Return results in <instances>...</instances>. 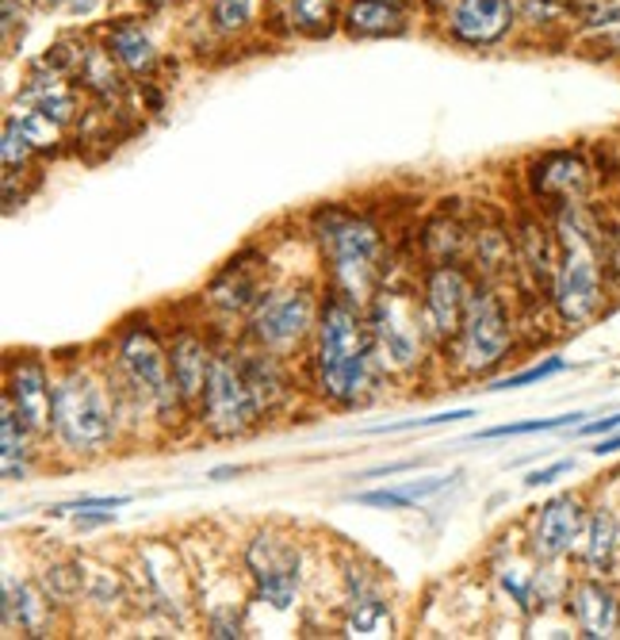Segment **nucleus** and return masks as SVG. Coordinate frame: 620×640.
<instances>
[{"label": "nucleus", "mask_w": 620, "mask_h": 640, "mask_svg": "<svg viewBox=\"0 0 620 640\" xmlns=\"http://www.w3.org/2000/svg\"><path fill=\"white\" fill-rule=\"evenodd\" d=\"M116 368L161 426H168V422L184 419V411H192L184 403L181 388H176L173 368H168V346H161L157 330L150 323H131L119 330Z\"/></svg>", "instance_id": "5"}, {"label": "nucleus", "mask_w": 620, "mask_h": 640, "mask_svg": "<svg viewBox=\"0 0 620 640\" xmlns=\"http://www.w3.org/2000/svg\"><path fill=\"white\" fill-rule=\"evenodd\" d=\"M583 188H586V165L575 154H552L536 170V192H544V196L578 199Z\"/></svg>", "instance_id": "26"}, {"label": "nucleus", "mask_w": 620, "mask_h": 640, "mask_svg": "<svg viewBox=\"0 0 620 640\" xmlns=\"http://www.w3.org/2000/svg\"><path fill=\"white\" fill-rule=\"evenodd\" d=\"M570 468H575V460H555V464H547V468H536L533 476L525 479V487H544V484H552L555 476H567Z\"/></svg>", "instance_id": "40"}, {"label": "nucleus", "mask_w": 620, "mask_h": 640, "mask_svg": "<svg viewBox=\"0 0 620 640\" xmlns=\"http://www.w3.org/2000/svg\"><path fill=\"white\" fill-rule=\"evenodd\" d=\"M613 430H620V411L609 414V419L586 422V426H578V434H583V437H601V434H613Z\"/></svg>", "instance_id": "41"}, {"label": "nucleus", "mask_w": 620, "mask_h": 640, "mask_svg": "<svg viewBox=\"0 0 620 640\" xmlns=\"http://www.w3.org/2000/svg\"><path fill=\"white\" fill-rule=\"evenodd\" d=\"M583 525H586V510L578 495H555V499H547L533 525L536 560L552 564V560L567 556L570 545L578 541V533H583Z\"/></svg>", "instance_id": "13"}, {"label": "nucleus", "mask_w": 620, "mask_h": 640, "mask_svg": "<svg viewBox=\"0 0 620 640\" xmlns=\"http://www.w3.org/2000/svg\"><path fill=\"white\" fill-rule=\"evenodd\" d=\"M365 318L368 334H372L376 361H380L383 372L406 376L422 365L425 346H429L422 300H410L406 292H394V288H380L365 307Z\"/></svg>", "instance_id": "6"}, {"label": "nucleus", "mask_w": 620, "mask_h": 640, "mask_svg": "<svg viewBox=\"0 0 620 640\" xmlns=\"http://www.w3.org/2000/svg\"><path fill=\"white\" fill-rule=\"evenodd\" d=\"M322 303L307 284L269 288L253 311H249L246 334L253 346L272 349L280 357H292L307 338H314Z\"/></svg>", "instance_id": "8"}, {"label": "nucleus", "mask_w": 620, "mask_h": 640, "mask_svg": "<svg viewBox=\"0 0 620 640\" xmlns=\"http://www.w3.org/2000/svg\"><path fill=\"white\" fill-rule=\"evenodd\" d=\"M238 365H241V376H246L249 391H253L257 406H261V414H276L280 406L292 399L295 388H292V376H287V365L280 354L249 341L246 349H238Z\"/></svg>", "instance_id": "14"}, {"label": "nucleus", "mask_w": 620, "mask_h": 640, "mask_svg": "<svg viewBox=\"0 0 620 640\" xmlns=\"http://www.w3.org/2000/svg\"><path fill=\"white\" fill-rule=\"evenodd\" d=\"M345 637H394V618L391 603L376 590H357L345 598V618H341Z\"/></svg>", "instance_id": "20"}, {"label": "nucleus", "mask_w": 620, "mask_h": 640, "mask_svg": "<svg viewBox=\"0 0 620 640\" xmlns=\"http://www.w3.org/2000/svg\"><path fill=\"white\" fill-rule=\"evenodd\" d=\"M410 468H417V460H399V464H383V468H372V471H365L368 479L372 476H399V471H410Z\"/></svg>", "instance_id": "44"}, {"label": "nucleus", "mask_w": 620, "mask_h": 640, "mask_svg": "<svg viewBox=\"0 0 620 640\" xmlns=\"http://www.w3.org/2000/svg\"><path fill=\"white\" fill-rule=\"evenodd\" d=\"M20 108H39V111H46L54 123L66 127L77 119V93L62 82V74H54L51 69V74L31 77V85L20 96Z\"/></svg>", "instance_id": "21"}, {"label": "nucleus", "mask_w": 620, "mask_h": 640, "mask_svg": "<svg viewBox=\"0 0 620 640\" xmlns=\"http://www.w3.org/2000/svg\"><path fill=\"white\" fill-rule=\"evenodd\" d=\"M594 453H598V457H609V453H620V434H617V437H606V442H598V445H594Z\"/></svg>", "instance_id": "45"}, {"label": "nucleus", "mask_w": 620, "mask_h": 640, "mask_svg": "<svg viewBox=\"0 0 620 640\" xmlns=\"http://www.w3.org/2000/svg\"><path fill=\"white\" fill-rule=\"evenodd\" d=\"M314 235L326 253L334 295L349 300L352 307L365 311L372 295L380 292V258H383V235L372 219L352 215L345 207H322L314 215Z\"/></svg>", "instance_id": "3"}, {"label": "nucleus", "mask_w": 620, "mask_h": 640, "mask_svg": "<svg viewBox=\"0 0 620 640\" xmlns=\"http://www.w3.org/2000/svg\"><path fill=\"white\" fill-rule=\"evenodd\" d=\"M111 51H100V46H93V51H85L80 54V62H77V82H80V89H88L96 96V100H104V104H111V100H119V93H123V82H119V74H116V66H111Z\"/></svg>", "instance_id": "27"}, {"label": "nucleus", "mask_w": 620, "mask_h": 640, "mask_svg": "<svg viewBox=\"0 0 620 640\" xmlns=\"http://www.w3.org/2000/svg\"><path fill=\"white\" fill-rule=\"evenodd\" d=\"M131 502V495H85V499H74V502H58V507L51 510V514H77V510H88V507H111V510H119V507H127Z\"/></svg>", "instance_id": "38"}, {"label": "nucleus", "mask_w": 620, "mask_h": 640, "mask_svg": "<svg viewBox=\"0 0 620 640\" xmlns=\"http://www.w3.org/2000/svg\"><path fill=\"white\" fill-rule=\"evenodd\" d=\"M513 346L510 315L490 288H471L460 326V368L467 376H487L505 361Z\"/></svg>", "instance_id": "10"}, {"label": "nucleus", "mask_w": 620, "mask_h": 640, "mask_svg": "<svg viewBox=\"0 0 620 640\" xmlns=\"http://www.w3.org/2000/svg\"><path fill=\"white\" fill-rule=\"evenodd\" d=\"M108 51H111V58H116L119 66H123L127 74H134V77L154 74V66H157L154 43H150V35L139 28V23H119V28H111Z\"/></svg>", "instance_id": "24"}, {"label": "nucleus", "mask_w": 620, "mask_h": 640, "mask_svg": "<svg viewBox=\"0 0 620 640\" xmlns=\"http://www.w3.org/2000/svg\"><path fill=\"white\" fill-rule=\"evenodd\" d=\"M211 365H215V354L204 341V334L181 330L173 338V346H168V368H173V380H176V388H181L184 403L196 406V411H199V399H204Z\"/></svg>", "instance_id": "16"}, {"label": "nucleus", "mask_w": 620, "mask_h": 640, "mask_svg": "<svg viewBox=\"0 0 620 640\" xmlns=\"http://www.w3.org/2000/svg\"><path fill=\"white\" fill-rule=\"evenodd\" d=\"M559 265L552 280V300L563 323L578 326L594 318L601 307V253H598V227L578 204H563L559 211Z\"/></svg>", "instance_id": "4"}, {"label": "nucleus", "mask_w": 620, "mask_h": 640, "mask_svg": "<svg viewBox=\"0 0 620 640\" xmlns=\"http://www.w3.org/2000/svg\"><path fill=\"white\" fill-rule=\"evenodd\" d=\"M563 368H567L563 357H547V361H541V365L521 368V372L505 376V380H494V383H490V391H513V388H525V383H541V380H547V376L563 372Z\"/></svg>", "instance_id": "35"}, {"label": "nucleus", "mask_w": 620, "mask_h": 640, "mask_svg": "<svg viewBox=\"0 0 620 640\" xmlns=\"http://www.w3.org/2000/svg\"><path fill=\"white\" fill-rule=\"evenodd\" d=\"M337 20V0H287V23L303 35H329Z\"/></svg>", "instance_id": "30"}, {"label": "nucleus", "mask_w": 620, "mask_h": 640, "mask_svg": "<svg viewBox=\"0 0 620 640\" xmlns=\"http://www.w3.org/2000/svg\"><path fill=\"white\" fill-rule=\"evenodd\" d=\"M31 430L23 426V419L12 411V403L4 399L0 406V471H4L8 484H20L28 476V460H31Z\"/></svg>", "instance_id": "22"}, {"label": "nucleus", "mask_w": 620, "mask_h": 640, "mask_svg": "<svg viewBox=\"0 0 620 640\" xmlns=\"http://www.w3.org/2000/svg\"><path fill=\"white\" fill-rule=\"evenodd\" d=\"M4 399L12 411L23 419V426L35 437H51L54 422V380L46 365L35 354H23L8 361V380H4Z\"/></svg>", "instance_id": "11"}, {"label": "nucleus", "mask_w": 620, "mask_h": 640, "mask_svg": "<svg viewBox=\"0 0 620 640\" xmlns=\"http://www.w3.org/2000/svg\"><path fill=\"white\" fill-rule=\"evenodd\" d=\"M246 575L253 598L272 610H292L300 603V583H303V549L292 533L264 525L246 541Z\"/></svg>", "instance_id": "7"}, {"label": "nucleus", "mask_w": 620, "mask_h": 640, "mask_svg": "<svg viewBox=\"0 0 620 640\" xmlns=\"http://www.w3.org/2000/svg\"><path fill=\"white\" fill-rule=\"evenodd\" d=\"M570 614H575L583 637H613L620 603L617 590L601 579H583L570 587Z\"/></svg>", "instance_id": "18"}, {"label": "nucleus", "mask_w": 620, "mask_h": 640, "mask_svg": "<svg viewBox=\"0 0 620 640\" xmlns=\"http://www.w3.org/2000/svg\"><path fill=\"white\" fill-rule=\"evenodd\" d=\"M261 406H257L253 391H249L246 376H241L238 354H215L211 376H207L204 399H199V422L211 437L233 442L246 437L261 422Z\"/></svg>", "instance_id": "9"}, {"label": "nucleus", "mask_w": 620, "mask_h": 640, "mask_svg": "<svg viewBox=\"0 0 620 640\" xmlns=\"http://www.w3.org/2000/svg\"><path fill=\"white\" fill-rule=\"evenodd\" d=\"M31 154H35V147H31V142L23 139L20 123H15L12 111H8V119H4V142H0V162H4V173L23 170V165L31 162Z\"/></svg>", "instance_id": "33"}, {"label": "nucleus", "mask_w": 620, "mask_h": 640, "mask_svg": "<svg viewBox=\"0 0 620 640\" xmlns=\"http://www.w3.org/2000/svg\"><path fill=\"white\" fill-rule=\"evenodd\" d=\"M388 4H402V0H388Z\"/></svg>", "instance_id": "46"}, {"label": "nucleus", "mask_w": 620, "mask_h": 640, "mask_svg": "<svg viewBox=\"0 0 620 640\" xmlns=\"http://www.w3.org/2000/svg\"><path fill=\"white\" fill-rule=\"evenodd\" d=\"M475 419V411H440L429 419H406V422H388V426H372V434H410V430H429V426H448V422Z\"/></svg>", "instance_id": "37"}, {"label": "nucleus", "mask_w": 620, "mask_h": 640, "mask_svg": "<svg viewBox=\"0 0 620 640\" xmlns=\"http://www.w3.org/2000/svg\"><path fill=\"white\" fill-rule=\"evenodd\" d=\"M471 300V284L456 265H433L422 284V318L429 341H448L460 338L464 311Z\"/></svg>", "instance_id": "12"}, {"label": "nucleus", "mask_w": 620, "mask_h": 640, "mask_svg": "<svg viewBox=\"0 0 620 640\" xmlns=\"http://www.w3.org/2000/svg\"><path fill=\"white\" fill-rule=\"evenodd\" d=\"M502 590L521 606V610H533L536 603V575L525 567H505L502 572Z\"/></svg>", "instance_id": "36"}, {"label": "nucleus", "mask_w": 620, "mask_h": 640, "mask_svg": "<svg viewBox=\"0 0 620 640\" xmlns=\"http://www.w3.org/2000/svg\"><path fill=\"white\" fill-rule=\"evenodd\" d=\"M111 522H116V510H111V507H104V510L88 507V510H77V514H74L77 530H96V525H111Z\"/></svg>", "instance_id": "39"}, {"label": "nucleus", "mask_w": 620, "mask_h": 640, "mask_svg": "<svg viewBox=\"0 0 620 640\" xmlns=\"http://www.w3.org/2000/svg\"><path fill=\"white\" fill-rule=\"evenodd\" d=\"M51 606L54 598L46 587H35L31 579L4 575V633L20 629L23 637H46L51 633Z\"/></svg>", "instance_id": "17"}, {"label": "nucleus", "mask_w": 620, "mask_h": 640, "mask_svg": "<svg viewBox=\"0 0 620 640\" xmlns=\"http://www.w3.org/2000/svg\"><path fill=\"white\" fill-rule=\"evenodd\" d=\"M617 545H620V518L609 507H598L586 518V564L594 572H606L617 556Z\"/></svg>", "instance_id": "28"}, {"label": "nucleus", "mask_w": 620, "mask_h": 640, "mask_svg": "<svg viewBox=\"0 0 620 640\" xmlns=\"http://www.w3.org/2000/svg\"><path fill=\"white\" fill-rule=\"evenodd\" d=\"M264 292H269V288L261 284V276H257L253 269L241 265V261H230V265L211 280L207 300H211L222 315H249V311L261 303Z\"/></svg>", "instance_id": "19"}, {"label": "nucleus", "mask_w": 620, "mask_h": 640, "mask_svg": "<svg viewBox=\"0 0 620 640\" xmlns=\"http://www.w3.org/2000/svg\"><path fill=\"white\" fill-rule=\"evenodd\" d=\"M345 28L357 39H383V35H402L406 31V15L388 0H352L345 12Z\"/></svg>", "instance_id": "23"}, {"label": "nucleus", "mask_w": 620, "mask_h": 640, "mask_svg": "<svg viewBox=\"0 0 620 640\" xmlns=\"http://www.w3.org/2000/svg\"><path fill=\"white\" fill-rule=\"evenodd\" d=\"M12 119L20 123L23 139H28L31 147H35V154H54V150H58L62 123H54V119L46 116V111H39V108H15Z\"/></svg>", "instance_id": "31"}, {"label": "nucleus", "mask_w": 620, "mask_h": 640, "mask_svg": "<svg viewBox=\"0 0 620 640\" xmlns=\"http://www.w3.org/2000/svg\"><path fill=\"white\" fill-rule=\"evenodd\" d=\"M46 4L58 8V12H66V15H88V12H96L100 0H46Z\"/></svg>", "instance_id": "42"}, {"label": "nucleus", "mask_w": 620, "mask_h": 640, "mask_svg": "<svg viewBox=\"0 0 620 640\" xmlns=\"http://www.w3.org/2000/svg\"><path fill=\"white\" fill-rule=\"evenodd\" d=\"M123 419H119L116 388L104 372L88 365H69L54 380V422L51 437L62 453L74 457H100L116 445Z\"/></svg>", "instance_id": "2"}, {"label": "nucleus", "mask_w": 620, "mask_h": 640, "mask_svg": "<svg viewBox=\"0 0 620 640\" xmlns=\"http://www.w3.org/2000/svg\"><path fill=\"white\" fill-rule=\"evenodd\" d=\"M311 372L322 399L337 406H360L365 399H372L376 376L383 372L376 361L368 318L341 295H329L322 303L318 326H314Z\"/></svg>", "instance_id": "1"}, {"label": "nucleus", "mask_w": 620, "mask_h": 640, "mask_svg": "<svg viewBox=\"0 0 620 640\" xmlns=\"http://www.w3.org/2000/svg\"><path fill=\"white\" fill-rule=\"evenodd\" d=\"M586 414L570 411L559 414V419H533V422H505V426H490L482 430V442H498V437H529V434H552V430H567V426H583Z\"/></svg>", "instance_id": "32"}, {"label": "nucleus", "mask_w": 620, "mask_h": 640, "mask_svg": "<svg viewBox=\"0 0 620 640\" xmlns=\"http://www.w3.org/2000/svg\"><path fill=\"white\" fill-rule=\"evenodd\" d=\"M80 564V598L93 606H116L127 598V587L123 579H119V572H111V567H96L88 564V560H77Z\"/></svg>", "instance_id": "29"}, {"label": "nucleus", "mask_w": 620, "mask_h": 640, "mask_svg": "<svg viewBox=\"0 0 620 640\" xmlns=\"http://www.w3.org/2000/svg\"><path fill=\"white\" fill-rule=\"evenodd\" d=\"M513 28V4L510 0H456L448 12V31L460 43L490 46Z\"/></svg>", "instance_id": "15"}, {"label": "nucleus", "mask_w": 620, "mask_h": 640, "mask_svg": "<svg viewBox=\"0 0 620 640\" xmlns=\"http://www.w3.org/2000/svg\"><path fill=\"white\" fill-rule=\"evenodd\" d=\"M590 28H609V23H620V8H598V12L590 15Z\"/></svg>", "instance_id": "43"}, {"label": "nucleus", "mask_w": 620, "mask_h": 640, "mask_svg": "<svg viewBox=\"0 0 620 640\" xmlns=\"http://www.w3.org/2000/svg\"><path fill=\"white\" fill-rule=\"evenodd\" d=\"M456 476H429V479H410L402 487H383V491H360L357 502L360 507H376V510H410L417 502H429L453 484Z\"/></svg>", "instance_id": "25"}, {"label": "nucleus", "mask_w": 620, "mask_h": 640, "mask_svg": "<svg viewBox=\"0 0 620 640\" xmlns=\"http://www.w3.org/2000/svg\"><path fill=\"white\" fill-rule=\"evenodd\" d=\"M253 8H257V0H215L211 20L222 35H238V31H246L249 20H253Z\"/></svg>", "instance_id": "34"}]
</instances>
